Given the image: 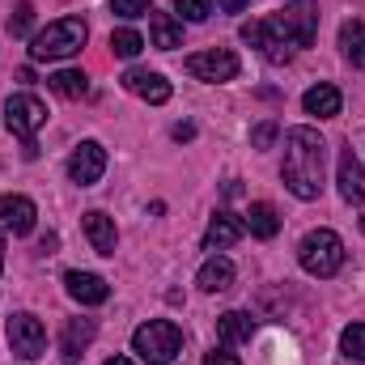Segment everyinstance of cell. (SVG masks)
<instances>
[{
  "mask_svg": "<svg viewBox=\"0 0 365 365\" xmlns=\"http://www.w3.org/2000/svg\"><path fill=\"white\" fill-rule=\"evenodd\" d=\"M175 9H179L187 21H208V13H212V0H175Z\"/></svg>",
  "mask_w": 365,
  "mask_h": 365,
  "instance_id": "f1b7e54d",
  "label": "cell"
},
{
  "mask_svg": "<svg viewBox=\"0 0 365 365\" xmlns=\"http://www.w3.org/2000/svg\"><path fill=\"white\" fill-rule=\"evenodd\" d=\"M4 123H9V132L21 140V153L34 162L38 158V145H34V132L47 123V106L34 98V93H13L9 102H4Z\"/></svg>",
  "mask_w": 365,
  "mask_h": 365,
  "instance_id": "277c9868",
  "label": "cell"
},
{
  "mask_svg": "<svg viewBox=\"0 0 365 365\" xmlns=\"http://www.w3.org/2000/svg\"><path fill=\"white\" fill-rule=\"evenodd\" d=\"M149 34H153V47L158 51H175L182 43V26L170 13H149Z\"/></svg>",
  "mask_w": 365,
  "mask_h": 365,
  "instance_id": "ffe728a7",
  "label": "cell"
},
{
  "mask_svg": "<svg viewBox=\"0 0 365 365\" xmlns=\"http://www.w3.org/2000/svg\"><path fill=\"white\" fill-rule=\"evenodd\" d=\"M217 336H221L225 344H242V340H251V314H242V310H225V314L217 319Z\"/></svg>",
  "mask_w": 365,
  "mask_h": 365,
  "instance_id": "cb8c5ba5",
  "label": "cell"
},
{
  "mask_svg": "<svg viewBox=\"0 0 365 365\" xmlns=\"http://www.w3.org/2000/svg\"><path fill=\"white\" fill-rule=\"evenodd\" d=\"M340 195H344L349 204H361L365 200V170H361V162H357L353 149L340 153Z\"/></svg>",
  "mask_w": 365,
  "mask_h": 365,
  "instance_id": "ac0fdd59",
  "label": "cell"
},
{
  "mask_svg": "<svg viewBox=\"0 0 365 365\" xmlns=\"http://www.w3.org/2000/svg\"><path fill=\"white\" fill-rule=\"evenodd\" d=\"M247 230H251L255 238H276V234H280V217H276V208L268 204V200L251 204V212H247Z\"/></svg>",
  "mask_w": 365,
  "mask_h": 365,
  "instance_id": "7402d4cb",
  "label": "cell"
},
{
  "mask_svg": "<svg viewBox=\"0 0 365 365\" xmlns=\"http://www.w3.org/2000/svg\"><path fill=\"white\" fill-rule=\"evenodd\" d=\"M297 259H302V268L310 276L327 280V276H336L344 268V242H340V234H331V230H310V234L302 238V247H297Z\"/></svg>",
  "mask_w": 365,
  "mask_h": 365,
  "instance_id": "5b68a950",
  "label": "cell"
},
{
  "mask_svg": "<svg viewBox=\"0 0 365 365\" xmlns=\"http://www.w3.org/2000/svg\"><path fill=\"white\" fill-rule=\"evenodd\" d=\"M217 4H221V9H225V13H242V9H247V4H251V0H217Z\"/></svg>",
  "mask_w": 365,
  "mask_h": 365,
  "instance_id": "1f68e13d",
  "label": "cell"
},
{
  "mask_svg": "<svg viewBox=\"0 0 365 365\" xmlns=\"http://www.w3.org/2000/svg\"><path fill=\"white\" fill-rule=\"evenodd\" d=\"M123 90L136 93V98H145V102H153V106L170 102V81H166L162 73H149V68H128V73H123Z\"/></svg>",
  "mask_w": 365,
  "mask_h": 365,
  "instance_id": "8fae6325",
  "label": "cell"
},
{
  "mask_svg": "<svg viewBox=\"0 0 365 365\" xmlns=\"http://www.w3.org/2000/svg\"><path fill=\"white\" fill-rule=\"evenodd\" d=\"M9 349L21 357V361H34V357H43V349H47V331H43V323L34 319V314H13L9 319Z\"/></svg>",
  "mask_w": 365,
  "mask_h": 365,
  "instance_id": "ba28073f",
  "label": "cell"
},
{
  "mask_svg": "<svg viewBox=\"0 0 365 365\" xmlns=\"http://www.w3.org/2000/svg\"><path fill=\"white\" fill-rule=\"evenodd\" d=\"M86 238H90V247L98 255H115V247H119V234H115V221L106 217V212H86Z\"/></svg>",
  "mask_w": 365,
  "mask_h": 365,
  "instance_id": "2e32d148",
  "label": "cell"
},
{
  "mask_svg": "<svg viewBox=\"0 0 365 365\" xmlns=\"http://www.w3.org/2000/svg\"><path fill=\"white\" fill-rule=\"evenodd\" d=\"M276 26L284 30V38L293 47H310L314 34H319V4L314 0H289L276 17Z\"/></svg>",
  "mask_w": 365,
  "mask_h": 365,
  "instance_id": "8992f818",
  "label": "cell"
},
{
  "mask_svg": "<svg viewBox=\"0 0 365 365\" xmlns=\"http://www.w3.org/2000/svg\"><path fill=\"white\" fill-rule=\"evenodd\" d=\"M340 349H344V357L365 361V323H349V327H344V336H340Z\"/></svg>",
  "mask_w": 365,
  "mask_h": 365,
  "instance_id": "484cf974",
  "label": "cell"
},
{
  "mask_svg": "<svg viewBox=\"0 0 365 365\" xmlns=\"http://www.w3.org/2000/svg\"><path fill=\"white\" fill-rule=\"evenodd\" d=\"M191 136H195L191 123H175V140H191Z\"/></svg>",
  "mask_w": 365,
  "mask_h": 365,
  "instance_id": "d6a6232c",
  "label": "cell"
},
{
  "mask_svg": "<svg viewBox=\"0 0 365 365\" xmlns=\"http://www.w3.org/2000/svg\"><path fill=\"white\" fill-rule=\"evenodd\" d=\"M302 106H306V115L336 119V115H340V106H344V98H340V90H336V86H314V90H306Z\"/></svg>",
  "mask_w": 365,
  "mask_h": 365,
  "instance_id": "d6986e66",
  "label": "cell"
},
{
  "mask_svg": "<svg viewBox=\"0 0 365 365\" xmlns=\"http://www.w3.org/2000/svg\"><path fill=\"white\" fill-rule=\"evenodd\" d=\"M323 158L327 145L314 128H289L284 132V187L297 200H319L323 191Z\"/></svg>",
  "mask_w": 365,
  "mask_h": 365,
  "instance_id": "6da1fadb",
  "label": "cell"
},
{
  "mask_svg": "<svg viewBox=\"0 0 365 365\" xmlns=\"http://www.w3.org/2000/svg\"><path fill=\"white\" fill-rule=\"evenodd\" d=\"M187 73L195 81H234L238 77V56L230 47H212V51H195L187 56Z\"/></svg>",
  "mask_w": 365,
  "mask_h": 365,
  "instance_id": "9c48e42d",
  "label": "cell"
},
{
  "mask_svg": "<svg viewBox=\"0 0 365 365\" xmlns=\"http://www.w3.org/2000/svg\"><path fill=\"white\" fill-rule=\"evenodd\" d=\"M110 51H115L119 60H136V56L145 51V38H140L136 30H128V26H123V30H115V34H110Z\"/></svg>",
  "mask_w": 365,
  "mask_h": 365,
  "instance_id": "d4e9b609",
  "label": "cell"
},
{
  "mask_svg": "<svg viewBox=\"0 0 365 365\" xmlns=\"http://www.w3.org/2000/svg\"><path fill=\"white\" fill-rule=\"evenodd\" d=\"M0 272H4V238H0Z\"/></svg>",
  "mask_w": 365,
  "mask_h": 365,
  "instance_id": "e575fe53",
  "label": "cell"
},
{
  "mask_svg": "<svg viewBox=\"0 0 365 365\" xmlns=\"http://www.w3.org/2000/svg\"><path fill=\"white\" fill-rule=\"evenodd\" d=\"M195 284H200L204 293H225V289L234 284V264H230L225 255L204 259V264H200V272H195Z\"/></svg>",
  "mask_w": 365,
  "mask_h": 365,
  "instance_id": "e0dca14e",
  "label": "cell"
},
{
  "mask_svg": "<svg viewBox=\"0 0 365 365\" xmlns=\"http://www.w3.org/2000/svg\"><path fill=\"white\" fill-rule=\"evenodd\" d=\"M47 86H51V93H60V98H86L90 93V77L81 68H60V73L47 77Z\"/></svg>",
  "mask_w": 365,
  "mask_h": 365,
  "instance_id": "44dd1931",
  "label": "cell"
},
{
  "mask_svg": "<svg viewBox=\"0 0 365 365\" xmlns=\"http://www.w3.org/2000/svg\"><path fill=\"white\" fill-rule=\"evenodd\" d=\"M242 234H247V221H242V217H234V212H217V217L208 221L204 251H225V247H234Z\"/></svg>",
  "mask_w": 365,
  "mask_h": 365,
  "instance_id": "4fadbf2b",
  "label": "cell"
},
{
  "mask_svg": "<svg viewBox=\"0 0 365 365\" xmlns=\"http://www.w3.org/2000/svg\"><path fill=\"white\" fill-rule=\"evenodd\" d=\"M102 175H106V149L98 140H81L68 158V179L81 182V187H93Z\"/></svg>",
  "mask_w": 365,
  "mask_h": 365,
  "instance_id": "30bf717a",
  "label": "cell"
},
{
  "mask_svg": "<svg viewBox=\"0 0 365 365\" xmlns=\"http://www.w3.org/2000/svg\"><path fill=\"white\" fill-rule=\"evenodd\" d=\"M106 365H136V361H128V357H110Z\"/></svg>",
  "mask_w": 365,
  "mask_h": 365,
  "instance_id": "836d02e7",
  "label": "cell"
},
{
  "mask_svg": "<svg viewBox=\"0 0 365 365\" xmlns=\"http://www.w3.org/2000/svg\"><path fill=\"white\" fill-rule=\"evenodd\" d=\"M34 217H38L34 200H26V195H4V200H0V221H4L13 234H30V230H34Z\"/></svg>",
  "mask_w": 365,
  "mask_h": 365,
  "instance_id": "9a60e30c",
  "label": "cell"
},
{
  "mask_svg": "<svg viewBox=\"0 0 365 365\" xmlns=\"http://www.w3.org/2000/svg\"><path fill=\"white\" fill-rule=\"evenodd\" d=\"M30 26H34V9H30V4H17V13L9 17V34H13V38H26Z\"/></svg>",
  "mask_w": 365,
  "mask_h": 365,
  "instance_id": "4316f807",
  "label": "cell"
},
{
  "mask_svg": "<svg viewBox=\"0 0 365 365\" xmlns=\"http://www.w3.org/2000/svg\"><path fill=\"white\" fill-rule=\"evenodd\" d=\"M272 140H276V123L268 119V123H259L255 132H251V145L255 149H272Z\"/></svg>",
  "mask_w": 365,
  "mask_h": 365,
  "instance_id": "f546056e",
  "label": "cell"
},
{
  "mask_svg": "<svg viewBox=\"0 0 365 365\" xmlns=\"http://www.w3.org/2000/svg\"><path fill=\"white\" fill-rule=\"evenodd\" d=\"M204 365H242V361H238V357H234L230 349H212V353L204 357Z\"/></svg>",
  "mask_w": 365,
  "mask_h": 365,
  "instance_id": "4dcf8cb0",
  "label": "cell"
},
{
  "mask_svg": "<svg viewBox=\"0 0 365 365\" xmlns=\"http://www.w3.org/2000/svg\"><path fill=\"white\" fill-rule=\"evenodd\" d=\"M242 38H247L251 47H259L268 64H289V60H293V43L284 38V30L276 26V17L272 21H247V26H242Z\"/></svg>",
  "mask_w": 365,
  "mask_h": 365,
  "instance_id": "52a82bcc",
  "label": "cell"
},
{
  "mask_svg": "<svg viewBox=\"0 0 365 365\" xmlns=\"http://www.w3.org/2000/svg\"><path fill=\"white\" fill-rule=\"evenodd\" d=\"M361 230H365V217H361Z\"/></svg>",
  "mask_w": 365,
  "mask_h": 365,
  "instance_id": "d590c367",
  "label": "cell"
},
{
  "mask_svg": "<svg viewBox=\"0 0 365 365\" xmlns=\"http://www.w3.org/2000/svg\"><path fill=\"white\" fill-rule=\"evenodd\" d=\"M340 47L353 68H365V21H344L340 26Z\"/></svg>",
  "mask_w": 365,
  "mask_h": 365,
  "instance_id": "603a6c76",
  "label": "cell"
},
{
  "mask_svg": "<svg viewBox=\"0 0 365 365\" xmlns=\"http://www.w3.org/2000/svg\"><path fill=\"white\" fill-rule=\"evenodd\" d=\"M132 353L145 365H170L182 353V331L170 319H149L132 331Z\"/></svg>",
  "mask_w": 365,
  "mask_h": 365,
  "instance_id": "7a4b0ae2",
  "label": "cell"
},
{
  "mask_svg": "<svg viewBox=\"0 0 365 365\" xmlns=\"http://www.w3.org/2000/svg\"><path fill=\"white\" fill-rule=\"evenodd\" d=\"M64 284H68V297L81 302V306H102V302L110 297V284H106L102 276H93V272H68Z\"/></svg>",
  "mask_w": 365,
  "mask_h": 365,
  "instance_id": "5bb4252c",
  "label": "cell"
},
{
  "mask_svg": "<svg viewBox=\"0 0 365 365\" xmlns=\"http://www.w3.org/2000/svg\"><path fill=\"white\" fill-rule=\"evenodd\" d=\"M93 336H98V323L93 319H68L64 323V336H60V357L73 365L86 357V349L93 344Z\"/></svg>",
  "mask_w": 365,
  "mask_h": 365,
  "instance_id": "7c38bea8",
  "label": "cell"
},
{
  "mask_svg": "<svg viewBox=\"0 0 365 365\" xmlns=\"http://www.w3.org/2000/svg\"><path fill=\"white\" fill-rule=\"evenodd\" d=\"M110 13H119V17H149L153 13V4L149 0H110Z\"/></svg>",
  "mask_w": 365,
  "mask_h": 365,
  "instance_id": "83f0119b",
  "label": "cell"
},
{
  "mask_svg": "<svg viewBox=\"0 0 365 365\" xmlns=\"http://www.w3.org/2000/svg\"><path fill=\"white\" fill-rule=\"evenodd\" d=\"M86 38H90V30L81 17H60L47 30L30 34V60H68L86 47Z\"/></svg>",
  "mask_w": 365,
  "mask_h": 365,
  "instance_id": "3957f363",
  "label": "cell"
}]
</instances>
